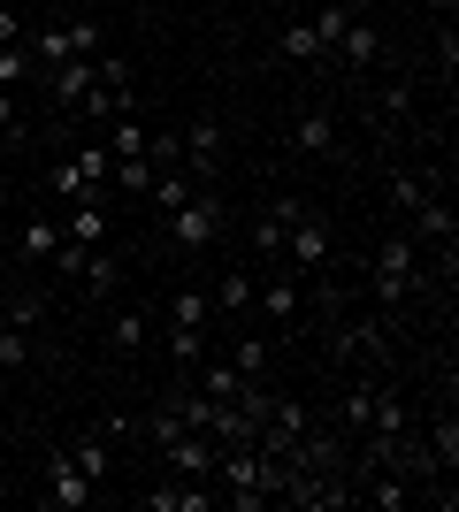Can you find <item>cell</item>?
<instances>
[{
  "mask_svg": "<svg viewBox=\"0 0 459 512\" xmlns=\"http://www.w3.org/2000/svg\"><path fill=\"white\" fill-rule=\"evenodd\" d=\"M306 428H314V413H306V398H268V421H261V451H276V459H291V444H299Z\"/></svg>",
  "mask_w": 459,
  "mask_h": 512,
  "instance_id": "8992f818",
  "label": "cell"
},
{
  "mask_svg": "<svg viewBox=\"0 0 459 512\" xmlns=\"http://www.w3.org/2000/svg\"><path fill=\"white\" fill-rule=\"evenodd\" d=\"M92 497H100V482H85V474H77V459H69V451H54V459H46L39 505H46V512H77V505H92Z\"/></svg>",
  "mask_w": 459,
  "mask_h": 512,
  "instance_id": "5b68a950",
  "label": "cell"
},
{
  "mask_svg": "<svg viewBox=\"0 0 459 512\" xmlns=\"http://www.w3.org/2000/svg\"><path fill=\"white\" fill-rule=\"evenodd\" d=\"M429 459H437L444 474L459 467V421H452V413H444V421H429Z\"/></svg>",
  "mask_w": 459,
  "mask_h": 512,
  "instance_id": "484cf974",
  "label": "cell"
},
{
  "mask_svg": "<svg viewBox=\"0 0 459 512\" xmlns=\"http://www.w3.org/2000/svg\"><path fill=\"white\" fill-rule=\"evenodd\" d=\"M8 321H16V329H39V321H46V299H39V291H16V306H8Z\"/></svg>",
  "mask_w": 459,
  "mask_h": 512,
  "instance_id": "83f0119b",
  "label": "cell"
},
{
  "mask_svg": "<svg viewBox=\"0 0 459 512\" xmlns=\"http://www.w3.org/2000/svg\"><path fill=\"white\" fill-rule=\"evenodd\" d=\"M429 192H437V176H429V169H391V207L398 214H414Z\"/></svg>",
  "mask_w": 459,
  "mask_h": 512,
  "instance_id": "d6986e66",
  "label": "cell"
},
{
  "mask_svg": "<svg viewBox=\"0 0 459 512\" xmlns=\"http://www.w3.org/2000/svg\"><path fill=\"white\" fill-rule=\"evenodd\" d=\"M161 237H169L176 253H207V245L222 237V207H215V192L199 184L184 207H169V214H161Z\"/></svg>",
  "mask_w": 459,
  "mask_h": 512,
  "instance_id": "7a4b0ae2",
  "label": "cell"
},
{
  "mask_svg": "<svg viewBox=\"0 0 459 512\" xmlns=\"http://www.w3.org/2000/svg\"><path fill=\"white\" fill-rule=\"evenodd\" d=\"M108 344H115V352H146V306H115Z\"/></svg>",
  "mask_w": 459,
  "mask_h": 512,
  "instance_id": "ffe728a7",
  "label": "cell"
},
{
  "mask_svg": "<svg viewBox=\"0 0 459 512\" xmlns=\"http://www.w3.org/2000/svg\"><path fill=\"white\" fill-rule=\"evenodd\" d=\"M253 299H261V314L268 321H299V276H291V268H268V283H253Z\"/></svg>",
  "mask_w": 459,
  "mask_h": 512,
  "instance_id": "30bf717a",
  "label": "cell"
},
{
  "mask_svg": "<svg viewBox=\"0 0 459 512\" xmlns=\"http://www.w3.org/2000/svg\"><path fill=\"white\" fill-rule=\"evenodd\" d=\"M23 39V23H16V8H0V46H16Z\"/></svg>",
  "mask_w": 459,
  "mask_h": 512,
  "instance_id": "1f68e13d",
  "label": "cell"
},
{
  "mask_svg": "<svg viewBox=\"0 0 459 512\" xmlns=\"http://www.w3.org/2000/svg\"><path fill=\"white\" fill-rule=\"evenodd\" d=\"M54 253H62V214H23V230H16V260L46 268Z\"/></svg>",
  "mask_w": 459,
  "mask_h": 512,
  "instance_id": "9c48e42d",
  "label": "cell"
},
{
  "mask_svg": "<svg viewBox=\"0 0 459 512\" xmlns=\"http://www.w3.org/2000/svg\"><path fill=\"white\" fill-rule=\"evenodd\" d=\"M0 8H8V0H0Z\"/></svg>",
  "mask_w": 459,
  "mask_h": 512,
  "instance_id": "836d02e7",
  "label": "cell"
},
{
  "mask_svg": "<svg viewBox=\"0 0 459 512\" xmlns=\"http://www.w3.org/2000/svg\"><path fill=\"white\" fill-rule=\"evenodd\" d=\"M375 299L383 306H406V299H421V291H437V276H421V237L414 230H391L383 237V253H375Z\"/></svg>",
  "mask_w": 459,
  "mask_h": 512,
  "instance_id": "6da1fadb",
  "label": "cell"
},
{
  "mask_svg": "<svg viewBox=\"0 0 459 512\" xmlns=\"http://www.w3.org/2000/svg\"><path fill=\"white\" fill-rule=\"evenodd\" d=\"M169 329H199V337H207V329H215V299H207V291H176L169 299Z\"/></svg>",
  "mask_w": 459,
  "mask_h": 512,
  "instance_id": "ac0fdd59",
  "label": "cell"
},
{
  "mask_svg": "<svg viewBox=\"0 0 459 512\" xmlns=\"http://www.w3.org/2000/svg\"><path fill=\"white\" fill-rule=\"evenodd\" d=\"M100 146H108L115 161H138V153H146V123H138V115H115V123H108V138H100Z\"/></svg>",
  "mask_w": 459,
  "mask_h": 512,
  "instance_id": "7402d4cb",
  "label": "cell"
},
{
  "mask_svg": "<svg viewBox=\"0 0 459 512\" xmlns=\"http://www.w3.org/2000/svg\"><path fill=\"white\" fill-rule=\"evenodd\" d=\"M383 115L406 123V115H414V85H383Z\"/></svg>",
  "mask_w": 459,
  "mask_h": 512,
  "instance_id": "f546056e",
  "label": "cell"
},
{
  "mask_svg": "<svg viewBox=\"0 0 459 512\" xmlns=\"http://www.w3.org/2000/svg\"><path fill=\"white\" fill-rule=\"evenodd\" d=\"M222 146H230L222 123H215V115H199V123L184 130V169H192L199 184H215V176H222Z\"/></svg>",
  "mask_w": 459,
  "mask_h": 512,
  "instance_id": "ba28073f",
  "label": "cell"
},
{
  "mask_svg": "<svg viewBox=\"0 0 459 512\" xmlns=\"http://www.w3.org/2000/svg\"><path fill=\"white\" fill-rule=\"evenodd\" d=\"M92 85H100V69H92V62H62V69H46V100L62 107V115H69L77 100H85Z\"/></svg>",
  "mask_w": 459,
  "mask_h": 512,
  "instance_id": "9a60e30c",
  "label": "cell"
},
{
  "mask_svg": "<svg viewBox=\"0 0 459 512\" xmlns=\"http://www.w3.org/2000/svg\"><path fill=\"white\" fill-rule=\"evenodd\" d=\"M406 222H414L421 245H452V237H459V214H452V199H444V192H429L414 214H406Z\"/></svg>",
  "mask_w": 459,
  "mask_h": 512,
  "instance_id": "8fae6325",
  "label": "cell"
},
{
  "mask_svg": "<svg viewBox=\"0 0 459 512\" xmlns=\"http://www.w3.org/2000/svg\"><path fill=\"white\" fill-rule=\"evenodd\" d=\"M337 360L345 367H375L383 360V321H345V329H337Z\"/></svg>",
  "mask_w": 459,
  "mask_h": 512,
  "instance_id": "4fadbf2b",
  "label": "cell"
},
{
  "mask_svg": "<svg viewBox=\"0 0 459 512\" xmlns=\"http://www.w3.org/2000/svg\"><path fill=\"white\" fill-rule=\"evenodd\" d=\"M322 260H329V222H322L314 207H306L299 222L284 230V260H276V268H291V276H314Z\"/></svg>",
  "mask_w": 459,
  "mask_h": 512,
  "instance_id": "277c9868",
  "label": "cell"
},
{
  "mask_svg": "<svg viewBox=\"0 0 459 512\" xmlns=\"http://www.w3.org/2000/svg\"><path fill=\"white\" fill-rule=\"evenodd\" d=\"M291 146L299 153H329L337 146V123H329V115H299V123H291Z\"/></svg>",
  "mask_w": 459,
  "mask_h": 512,
  "instance_id": "d4e9b609",
  "label": "cell"
},
{
  "mask_svg": "<svg viewBox=\"0 0 459 512\" xmlns=\"http://www.w3.org/2000/svg\"><path fill=\"white\" fill-rule=\"evenodd\" d=\"M230 367H238V375H261V367H268V352H261L253 337H238V344H230Z\"/></svg>",
  "mask_w": 459,
  "mask_h": 512,
  "instance_id": "f1b7e54d",
  "label": "cell"
},
{
  "mask_svg": "<svg viewBox=\"0 0 459 512\" xmlns=\"http://www.w3.org/2000/svg\"><path fill=\"white\" fill-rule=\"evenodd\" d=\"M146 512H215V482H192V474H169L161 490H138Z\"/></svg>",
  "mask_w": 459,
  "mask_h": 512,
  "instance_id": "52a82bcc",
  "label": "cell"
},
{
  "mask_svg": "<svg viewBox=\"0 0 459 512\" xmlns=\"http://www.w3.org/2000/svg\"><path fill=\"white\" fill-rule=\"evenodd\" d=\"M452 8H459V0H429V16H437V23H444V16H452Z\"/></svg>",
  "mask_w": 459,
  "mask_h": 512,
  "instance_id": "d6a6232c",
  "label": "cell"
},
{
  "mask_svg": "<svg viewBox=\"0 0 459 512\" xmlns=\"http://www.w3.org/2000/svg\"><path fill=\"white\" fill-rule=\"evenodd\" d=\"M123 413H108V421H92V428H77V436H69V459H77V474H85V482H108L115 474V444H123Z\"/></svg>",
  "mask_w": 459,
  "mask_h": 512,
  "instance_id": "3957f363",
  "label": "cell"
},
{
  "mask_svg": "<svg viewBox=\"0 0 459 512\" xmlns=\"http://www.w3.org/2000/svg\"><path fill=\"white\" fill-rule=\"evenodd\" d=\"M276 54H284V62H322V39H314V23H284V39H276Z\"/></svg>",
  "mask_w": 459,
  "mask_h": 512,
  "instance_id": "cb8c5ba5",
  "label": "cell"
},
{
  "mask_svg": "<svg viewBox=\"0 0 459 512\" xmlns=\"http://www.w3.org/2000/svg\"><path fill=\"white\" fill-rule=\"evenodd\" d=\"M16 367H31V329H0V375H16Z\"/></svg>",
  "mask_w": 459,
  "mask_h": 512,
  "instance_id": "4316f807",
  "label": "cell"
},
{
  "mask_svg": "<svg viewBox=\"0 0 459 512\" xmlns=\"http://www.w3.org/2000/svg\"><path fill=\"white\" fill-rule=\"evenodd\" d=\"M108 230H115V222H108V199H77V207L62 214V237H69V245H108Z\"/></svg>",
  "mask_w": 459,
  "mask_h": 512,
  "instance_id": "7c38bea8",
  "label": "cell"
},
{
  "mask_svg": "<svg viewBox=\"0 0 459 512\" xmlns=\"http://www.w3.org/2000/svg\"><path fill=\"white\" fill-rule=\"evenodd\" d=\"M375 54H383V31H375V23H368V8H360V16L345 23V39H337V54H329V62H352V69H368Z\"/></svg>",
  "mask_w": 459,
  "mask_h": 512,
  "instance_id": "2e32d148",
  "label": "cell"
},
{
  "mask_svg": "<svg viewBox=\"0 0 459 512\" xmlns=\"http://www.w3.org/2000/svg\"><path fill=\"white\" fill-rule=\"evenodd\" d=\"M360 8H368V0H329L322 16H306V23H314V39H322V62L337 54V39H345V23L360 16Z\"/></svg>",
  "mask_w": 459,
  "mask_h": 512,
  "instance_id": "e0dca14e",
  "label": "cell"
},
{
  "mask_svg": "<svg viewBox=\"0 0 459 512\" xmlns=\"http://www.w3.org/2000/svg\"><path fill=\"white\" fill-rule=\"evenodd\" d=\"M215 314H253V268H230L215 283Z\"/></svg>",
  "mask_w": 459,
  "mask_h": 512,
  "instance_id": "44dd1931",
  "label": "cell"
},
{
  "mask_svg": "<svg viewBox=\"0 0 459 512\" xmlns=\"http://www.w3.org/2000/svg\"><path fill=\"white\" fill-rule=\"evenodd\" d=\"M77 283H85V299H108L115 283H123V253H108V245H85V260H77Z\"/></svg>",
  "mask_w": 459,
  "mask_h": 512,
  "instance_id": "5bb4252c",
  "label": "cell"
},
{
  "mask_svg": "<svg viewBox=\"0 0 459 512\" xmlns=\"http://www.w3.org/2000/svg\"><path fill=\"white\" fill-rule=\"evenodd\" d=\"M0 130H8V138H23V123H16V92H0Z\"/></svg>",
  "mask_w": 459,
  "mask_h": 512,
  "instance_id": "4dcf8cb0",
  "label": "cell"
},
{
  "mask_svg": "<svg viewBox=\"0 0 459 512\" xmlns=\"http://www.w3.org/2000/svg\"><path fill=\"white\" fill-rule=\"evenodd\" d=\"M31 77H39V62H31V46H0V92H23L31 85Z\"/></svg>",
  "mask_w": 459,
  "mask_h": 512,
  "instance_id": "603a6c76",
  "label": "cell"
}]
</instances>
